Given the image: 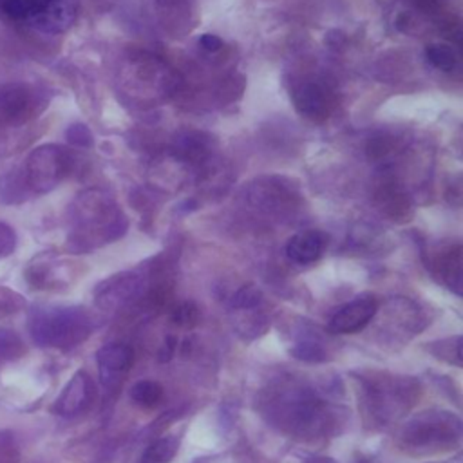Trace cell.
I'll list each match as a JSON object with an SVG mask.
<instances>
[{
	"mask_svg": "<svg viewBox=\"0 0 463 463\" xmlns=\"http://www.w3.org/2000/svg\"><path fill=\"white\" fill-rule=\"evenodd\" d=\"M262 409L279 429L300 438L318 436L331 421L327 403L317 391L295 380L275 383L268 391Z\"/></svg>",
	"mask_w": 463,
	"mask_h": 463,
	"instance_id": "6da1fadb",
	"label": "cell"
},
{
	"mask_svg": "<svg viewBox=\"0 0 463 463\" xmlns=\"http://www.w3.org/2000/svg\"><path fill=\"white\" fill-rule=\"evenodd\" d=\"M33 342L49 349H72L92 333V318L80 306H38L27 320Z\"/></svg>",
	"mask_w": 463,
	"mask_h": 463,
	"instance_id": "7a4b0ae2",
	"label": "cell"
},
{
	"mask_svg": "<svg viewBox=\"0 0 463 463\" xmlns=\"http://www.w3.org/2000/svg\"><path fill=\"white\" fill-rule=\"evenodd\" d=\"M463 434L461 420L449 411H425L405 423L400 445L412 456H432L452 450Z\"/></svg>",
	"mask_w": 463,
	"mask_h": 463,
	"instance_id": "3957f363",
	"label": "cell"
},
{
	"mask_svg": "<svg viewBox=\"0 0 463 463\" xmlns=\"http://www.w3.org/2000/svg\"><path fill=\"white\" fill-rule=\"evenodd\" d=\"M69 246L72 251L96 248L114 237L118 217L114 206L99 192L80 194L71 206Z\"/></svg>",
	"mask_w": 463,
	"mask_h": 463,
	"instance_id": "277c9868",
	"label": "cell"
},
{
	"mask_svg": "<svg viewBox=\"0 0 463 463\" xmlns=\"http://www.w3.org/2000/svg\"><path fill=\"white\" fill-rule=\"evenodd\" d=\"M414 383L409 378L398 376H376L374 380L365 382L367 407L371 409L374 418L382 421H389L403 411H407L409 403L414 400Z\"/></svg>",
	"mask_w": 463,
	"mask_h": 463,
	"instance_id": "5b68a950",
	"label": "cell"
},
{
	"mask_svg": "<svg viewBox=\"0 0 463 463\" xmlns=\"http://www.w3.org/2000/svg\"><path fill=\"white\" fill-rule=\"evenodd\" d=\"M47 105L40 89L24 81L0 83V127H20L34 119Z\"/></svg>",
	"mask_w": 463,
	"mask_h": 463,
	"instance_id": "8992f818",
	"label": "cell"
},
{
	"mask_svg": "<svg viewBox=\"0 0 463 463\" xmlns=\"http://www.w3.org/2000/svg\"><path fill=\"white\" fill-rule=\"evenodd\" d=\"M69 156L56 145H42L34 148L24 166V177L33 194H43L52 190L67 174Z\"/></svg>",
	"mask_w": 463,
	"mask_h": 463,
	"instance_id": "52a82bcc",
	"label": "cell"
},
{
	"mask_svg": "<svg viewBox=\"0 0 463 463\" xmlns=\"http://www.w3.org/2000/svg\"><path fill=\"white\" fill-rule=\"evenodd\" d=\"M378 304L373 297H358L342 306L327 322V331L335 335H349L364 329L374 317Z\"/></svg>",
	"mask_w": 463,
	"mask_h": 463,
	"instance_id": "ba28073f",
	"label": "cell"
},
{
	"mask_svg": "<svg viewBox=\"0 0 463 463\" xmlns=\"http://www.w3.org/2000/svg\"><path fill=\"white\" fill-rule=\"evenodd\" d=\"M94 392L96 387L92 383V378L85 371H76L56 398L52 411L65 418L76 416L90 405Z\"/></svg>",
	"mask_w": 463,
	"mask_h": 463,
	"instance_id": "9c48e42d",
	"label": "cell"
},
{
	"mask_svg": "<svg viewBox=\"0 0 463 463\" xmlns=\"http://www.w3.org/2000/svg\"><path fill=\"white\" fill-rule=\"evenodd\" d=\"M132 360H134V351L130 345L121 342H112L103 345L96 353L101 383L105 387H118L123 382L125 374L128 373Z\"/></svg>",
	"mask_w": 463,
	"mask_h": 463,
	"instance_id": "30bf717a",
	"label": "cell"
},
{
	"mask_svg": "<svg viewBox=\"0 0 463 463\" xmlns=\"http://www.w3.org/2000/svg\"><path fill=\"white\" fill-rule=\"evenodd\" d=\"M139 291H141L139 279L128 273H121L101 282L96 288L94 300L98 307L105 311H114L130 304L139 295Z\"/></svg>",
	"mask_w": 463,
	"mask_h": 463,
	"instance_id": "8fae6325",
	"label": "cell"
},
{
	"mask_svg": "<svg viewBox=\"0 0 463 463\" xmlns=\"http://www.w3.org/2000/svg\"><path fill=\"white\" fill-rule=\"evenodd\" d=\"M293 99L298 112L309 119L322 121L331 112V94L322 83L309 81L300 85L293 92Z\"/></svg>",
	"mask_w": 463,
	"mask_h": 463,
	"instance_id": "7c38bea8",
	"label": "cell"
},
{
	"mask_svg": "<svg viewBox=\"0 0 463 463\" xmlns=\"http://www.w3.org/2000/svg\"><path fill=\"white\" fill-rule=\"evenodd\" d=\"M326 250V235L317 230L295 233L286 244V255L295 264H311L320 259Z\"/></svg>",
	"mask_w": 463,
	"mask_h": 463,
	"instance_id": "4fadbf2b",
	"label": "cell"
},
{
	"mask_svg": "<svg viewBox=\"0 0 463 463\" xmlns=\"http://www.w3.org/2000/svg\"><path fill=\"white\" fill-rule=\"evenodd\" d=\"M54 0H0V16L7 22H22L31 27Z\"/></svg>",
	"mask_w": 463,
	"mask_h": 463,
	"instance_id": "5bb4252c",
	"label": "cell"
},
{
	"mask_svg": "<svg viewBox=\"0 0 463 463\" xmlns=\"http://www.w3.org/2000/svg\"><path fill=\"white\" fill-rule=\"evenodd\" d=\"M22 168H11L0 175V201L4 204H20L31 197Z\"/></svg>",
	"mask_w": 463,
	"mask_h": 463,
	"instance_id": "9a60e30c",
	"label": "cell"
},
{
	"mask_svg": "<svg viewBox=\"0 0 463 463\" xmlns=\"http://www.w3.org/2000/svg\"><path fill=\"white\" fill-rule=\"evenodd\" d=\"M438 271L443 277L445 284L454 291V293H461V250L459 246L445 251L439 257L438 262Z\"/></svg>",
	"mask_w": 463,
	"mask_h": 463,
	"instance_id": "2e32d148",
	"label": "cell"
},
{
	"mask_svg": "<svg viewBox=\"0 0 463 463\" xmlns=\"http://www.w3.org/2000/svg\"><path fill=\"white\" fill-rule=\"evenodd\" d=\"M179 449L177 438H159L146 447L139 463H168Z\"/></svg>",
	"mask_w": 463,
	"mask_h": 463,
	"instance_id": "e0dca14e",
	"label": "cell"
},
{
	"mask_svg": "<svg viewBox=\"0 0 463 463\" xmlns=\"http://www.w3.org/2000/svg\"><path fill=\"white\" fill-rule=\"evenodd\" d=\"M130 398L143 407H156L163 400V387L152 380H139L132 385Z\"/></svg>",
	"mask_w": 463,
	"mask_h": 463,
	"instance_id": "ac0fdd59",
	"label": "cell"
},
{
	"mask_svg": "<svg viewBox=\"0 0 463 463\" xmlns=\"http://www.w3.org/2000/svg\"><path fill=\"white\" fill-rule=\"evenodd\" d=\"M425 54H427V60L436 67V69H441V71H452L456 67V61H458V56L454 52V49L447 43H432L425 49Z\"/></svg>",
	"mask_w": 463,
	"mask_h": 463,
	"instance_id": "d6986e66",
	"label": "cell"
},
{
	"mask_svg": "<svg viewBox=\"0 0 463 463\" xmlns=\"http://www.w3.org/2000/svg\"><path fill=\"white\" fill-rule=\"evenodd\" d=\"M24 340L11 329H0V362H11L24 354Z\"/></svg>",
	"mask_w": 463,
	"mask_h": 463,
	"instance_id": "ffe728a7",
	"label": "cell"
},
{
	"mask_svg": "<svg viewBox=\"0 0 463 463\" xmlns=\"http://www.w3.org/2000/svg\"><path fill=\"white\" fill-rule=\"evenodd\" d=\"M291 353L298 360H306V362H320V360L326 358L324 347L315 338H302V340H298L293 345Z\"/></svg>",
	"mask_w": 463,
	"mask_h": 463,
	"instance_id": "44dd1931",
	"label": "cell"
},
{
	"mask_svg": "<svg viewBox=\"0 0 463 463\" xmlns=\"http://www.w3.org/2000/svg\"><path fill=\"white\" fill-rule=\"evenodd\" d=\"M25 304V298L9 286H0V317L14 315Z\"/></svg>",
	"mask_w": 463,
	"mask_h": 463,
	"instance_id": "7402d4cb",
	"label": "cell"
},
{
	"mask_svg": "<svg viewBox=\"0 0 463 463\" xmlns=\"http://www.w3.org/2000/svg\"><path fill=\"white\" fill-rule=\"evenodd\" d=\"M260 298H262V295H260V291H259L257 288H253V286H244V288H241V289L233 295L232 306H233L235 309L246 311V309L257 307V306L260 304Z\"/></svg>",
	"mask_w": 463,
	"mask_h": 463,
	"instance_id": "603a6c76",
	"label": "cell"
},
{
	"mask_svg": "<svg viewBox=\"0 0 463 463\" xmlns=\"http://www.w3.org/2000/svg\"><path fill=\"white\" fill-rule=\"evenodd\" d=\"M20 450L13 432L0 430V463H18Z\"/></svg>",
	"mask_w": 463,
	"mask_h": 463,
	"instance_id": "cb8c5ba5",
	"label": "cell"
},
{
	"mask_svg": "<svg viewBox=\"0 0 463 463\" xmlns=\"http://www.w3.org/2000/svg\"><path fill=\"white\" fill-rule=\"evenodd\" d=\"M197 307L195 304L192 302H184V304H179L174 311H172V320L177 324V326H192L197 322Z\"/></svg>",
	"mask_w": 463,
	"mask_h": 463,
	"instance_id": "d4e9b609",
	"label": "cell"
},
{
	"mask_svg": "<svg viewBox=\"0 0 463 463\" xmlns=\"http://www.w3.org/2000/svg\"><path fill=\"white\" fill-rule=\"evenodd\" d=\"M16 248V233L14 230L7 224L0 221V259L11 255Z\"/></svg>",
	"mask_w": 463,
	"mask_h": 463,
	"instance_id": "484cf974",
	"label": "cell"
},
{
	"mask_svg": "<svg viewBox=\"0 0 463 463\" xmlns=\"http://www.w3.org/2000/svg\"><path fill=\"white\" fill-rule=\"evenodd\" d=\"M199 42H201V47L206 49V51H210V52L219 51V49L222 47V40H221L219 36H215V34H203V36L199 38Z\"/></svg>",
	"mask_w": 463,
	"mask_h": 463,
	"instance_id": "4316f807",
	"label": "cell"
},
{
	"mask_svg": "<svg viewBox=\"0 0 463 463\" xmlns=\"http://www.w3.org/2000/svg\"><path fill=\"white\" fill-rule=\"evenodd\" d=\"M416 4H418V7L429 11V9H434L439 4V0H416Z\"/></svg>",
	"mask_w": 463,
	"mask_h": 463,
	"instance_id": "83f0119b",
	"label": "cell"
},
{
	"mask_svg": "<svg viewBox=\"0 0 463 463\" xmlns=\"http://www.w3.org/2000/svg\"><path fill=\"white\" fill-rule=\"evenodd\" d=\"M311 463H336V461L329 459V458H315Z\"/></svg>",
	"mask_w": 463,
	"mask_h": 463,
	"instance_id": "f1b7e54d",
	"label": "cell"
}]
</instances>
